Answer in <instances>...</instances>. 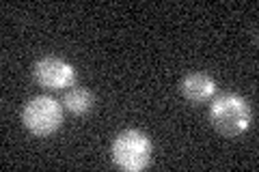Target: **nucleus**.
Instances as JSON below:
<instances>
[{
    "instance_id": "nucleus-1",
    "label": "nucleus",
    "mask_w": 259,
    "mask_h": 172,
    "mask_svg": "<svg viewBox=\"0 0 259 172\" xmlns=\"http://www.w3.org/2000/svg\"><path fill=\"white\" fill-rule=\"evenodd\" d=\"M209 121L223 136L236 138L250 127L253 112L250 105L238 93H221L209 99Z\"/></svg>"
},
{
    "instance_id": "nucleus-2",
    "label": "nucleus",
    "mask_w": 259,
    "mask_h": 172,
    "mask_svg": "<svg viewBox=\"0 0 259 172\" xmlns=\"http://www.w3.org/2000/svg\"><path fill=\"white\" fill-rule=\"evenodd\" d=\"M112 163L121 170L139 172L151 161V140L139 129H125L112 142Z\"/></svg>"
},
{
    "instance_id": "nucleus-3",
    "label": "nucleus",
    "mask_w": 259,
    "mask_h": 172,
    "mask_svg": "<svg viewBox=\"0 0 259 172\" xmlns=\"http://www.w3.org/2000/svg\"><path fill=\"white\" fill-rule=\"evenodd\" d=\"M22 121L26 129L35 136H52L59 132L63 125V108L61 103L52 99V97H32V99L24 105Z\"/></svg>"
},
{
    "instance_id": "nucleus-4",
    "label": "nucleus",
    "mask_w": 259,
    "mask_h": 172,
    "mask_svg": "<svg viewBox=\"0 0 259 172\" xmlns=\"http://www.w3.org/2000/svg\"><path fill=\"white\" fill-rule=\"evenodd\" d=\"M35 80L41 86L50 88V91H61V88L74 86L76 82V69L71 67L67 61L59 59V56H44L35 63Z\"/></svg>"
},
{
    "instance_id": "nucleus-5",
    "label": "nucleus",
    "mask_w": 259,
    "mask_h": 172,
    "mask_svg": "<svg viewBox=\"0 0 259 172\" xmlns=\"http://www.w3.org/2000/svg\"><path fill=\"white\" fill-rule=\"evenodd\" d=\"M180 91L192 103H205L216 95V80L203 71H194L180 82Z\"/></svg>"
},
{
    "instance_id": "nucleus-6",
    "label": "nucleus",
    "mask_w": 259,
    "mask_h": 172,
    "mask_svg": "<svg viewBox=\"0 0 259 172\" xmlns=\"http://www.w3.org/2000/svg\"><path fill=\"white\" fill-rule=\"evenodd\" d=\"M95 97L84 86H71L63 95V108L69 110L71 114H84L93 108Z\"/></svg>"
}]
</instances>
